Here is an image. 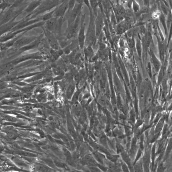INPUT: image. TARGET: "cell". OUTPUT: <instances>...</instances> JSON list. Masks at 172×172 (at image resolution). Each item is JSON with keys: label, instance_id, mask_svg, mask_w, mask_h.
<instances>
[{"label": "cell", "instance_id": "1", "mask_svg": "<svg viewBox=\"0 0 172 172\" xmlns=\"http://www.w3.org/2000/svg\"><path fill=\"white\" fill-rule=\"evenodd\" d=\"M63 18H57L53 17L45 21L43 27L47 30L52 32H60L62 25L64 23Z\"/></svg>", "mask_w": 172, "mask_h": 172}, {"label": "cell", "instance_id": "2", "mask_svg": "<svg viewBox=\"0 0 172 172\" xmlns=\"http://www.w3.org/2000/svg\"><path fill=\"white\" fill-rule=\"evenodd\" d=\"M83 3H77L74 9L70 11L66 12L63 18V21H67L68 26L70 25L74 22L80 13L82 12Z\"/></svg>", "mask_w": 172, "mask_h": 172}, {"label": "cell", "instance_id": "3", "mask_svg": "<svg viewBox=\"0 0 172 172\" xmlns=\"http://www.w3.org/2000/svg\"><path fill=\"white\" fill-rule=\"evenodd\" d=\"M90 18L86 40V42L89 43L93 41L96 35V25H95V16L93 11L90 12Z\"/></svg>", "mask_w": 172, "mask_h": 172}, {"label": "cell", "instance_id": "4", "mask_svg": "<svg viewBox=\"0 0 172 172\" xmlns=\"http://www.w3.org/2000/svg\"><path fill=\"white\" fill-rule=\"evenodd\" d=\"M134 23L132 17H126L115 26L116 30L118 34H121L132 28Z\"/></svg>", "mask_w": 172, "mask_h": 172}, {"label": "cell", "instance_id": "5", "mask_svg": "<svg viewBox=\"0 0 172 172\" xmlns=\"http://www.w3.org/2000/svg\"><path fill=\"white\" fill-rule=\"evenodd\" d=\"M82 14V12L80 13L74 21L70 25L68 26L66 31V34L68 38H70L73 37L79 30Z\"/></svg>", "mask_w": 172, "mask_h": 172}, {"label": "cell", "instance_id": "6", "mask_svg": "<svg viewBox=\"0 0 172 172\" xmlns=\"http://www.w3.org/2000/svg\"><path fill=\"white\" fill-rule=\"evenodd\" d=\"M86 14H82L78 37L79 45L82 49L83 48L84 44L85 43Z\"/></svg>", "mask_w": 172, "mask_h": 172}, {"label": "cell", "instance_id": "7", "mask_svg": "<svg viewBox=\"0 0 172 172\" xmlns=\"http://www.w3.org/2000/svg\"><path fill=\"white\" fill-rule=\"evenodd\" d=\"M69 0H63L61 3L56 8V10L53 14V17L57 18H63L68 9Z\"/></svg>", "mask_w": 172, "mask_h": 172}, {"label": "cell", "instance_id": "8", "mask_svg": "<svg viewBox=\"0 0 172 172\" xmlns=\"http://www.w3.org/2000/svg\"><path fill=\"white\" fill-rule=\"evenodd\" d=\"M42 28L51 46L54 50H59V47L58 42L53 33L47 30L43 26Z\"/></svg>", "mask_w": 172, "mask_h": 172}, {"label": "cell", "instance_id": "9", "mask_svg": "<svg viewBox=\"0 0 172 172\" xmlns=\"http://www.w3.org/2000/svg\"><path fill=\"white\" fill-rule=\"evenodd\" d=\"M42 1L41 0H35L32 2L29 5L27 9L29 12H32L37 9L38 6L41 5Z\"/></svg>", "mask_w": 172, "mask_h": 172}, {"label": "cell", "instance_id": "10", "mask_svg": "<svg viewBox=\"0 0 172 172\" xmlns=\"http://www.w3.org/2000/svg\"><path fill=\"white\" fill-rule=\"evenodd\" d=\"M56 8L42 15L41 16L42 21H46L53 17V14Z\"/></svg>", "mask_w": 172, "mask_h": 172}, {"label": "cell", "instance_id": "11", "mask_svg": "<svg viewBox=\"0 0 172 172\" xmlns=\"http://www.w3.org/2000/svg\"><path fill=\"white\" fill-rule=\"evenodd\" d=\"M158 20L160 22V23L162 24L165 31L166 33H167L168 29L166 22V17L162 12Z\"/></svg>", "mask_w": 172, "mask_h": 172}, {"label": "cell", "instance_id": "12", "mask_svg": "<svg viewBox=\"0 0 172 172\" xmlns=\"http://www.w3.org/2000/svg\"><path fill=\"white\" fill-rule=\"evenodd\" d=\"M131 8L134 13L136 14L139 11L140 6L136 0H132Z\"/></svg>", "mask_w": 172, "mask_h": 172}, {"label": "cell", "instance_id": "13", "mask_svg": "<svg viewBox=\"0 0 172 172\" xmlns=\"http://www.w3.org/2000/svg\"><path fill=\"white\" fill-rule=\"evenodd\" d=\"M172 21V14L171 9H170L169 13L166 17V22L167 29H170Z\"/></svg>", "mask_w": 172, "mask_h": 172}, {"label": "cell", "instance_id": "14", "mask_svg": "<svg viewBox=\"0 0 172 172\" xmlns=\"http://www.w3.org/2000/svg\"><path fill=\"white\" fill-rule=\"evenodd\" d=\"M161 13H162V11L159 9H157L154 10L151 14L152 19L154 20L158 19Z\"/></svg>", "mask_w": 172, "mask_h": 172}, {"label": "cell", "instance_id": "15", "mask_svg": "<svg viewBox=\"0 0 172 172\" xmlns=\"http://www.w3.org/2000/svg\"><path fill=\"white\" fill-rule=\"evenodd\" d=\"M76 3V0H69L68 11H70L74 8Z\"/></svg>", "mask_w": 172, "mask_h": 172}, {"label": "cell", "instance_id": "16", "mask_svg": "<svg viewBox=\"0 0 172 172\" xmlns=\"http://www.w3.org/2000/svg\"><path fill=\"white\" fill-rule=\"evenodd\" d=\"M75 89V86L74 84L73 83H71L70 85H69L67 90V93L69 94H71L74 92V91Z\"/></svg>", "mask_w": 172, "mask_h": 172}, {"label": "cell", "instance_id": "17", "mask_svg": "<svg viewBox=\"0 0 172 172\" xmlns=\"http://www.w3.org/2000/svg\"><path fill=\"white\" fill-rule=\"evenodd\" d=\"M151 0H143L144 6L150 8Z\"/></svg>", "mask_w": 172, "mask_h": 172}, {"label": "cell", "instance_id": "18", "mask_svg": "<svg viewBox=\"0 0 172 172\" xmlns=\"http://www.w3.org/2000/svg\"><path fill=\"white\" fill-rule=\"evenodd\" d=\"M77 3H83V0H76Z\"/></svg>", "mask_w": 172, "mask_h": 172}, {"label": "cell", "instance_id": "19", "mask_svg": "<svg viewBox=\"0 0 172 172\" xmlns=\"http://www.w3.org/2000/svg\"><path fill=\"white\" fill-rule=\"evenodd\" d=\"M166 1L168 3V4H169L171 8L172 0H166Z\"/></svg>", "mask_w": 172, "mask_h": 172}]
</instances>
